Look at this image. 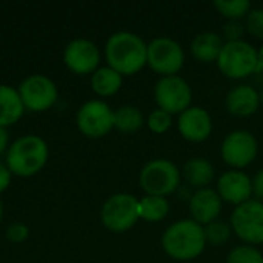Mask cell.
I'll return each instance as SVG.
<instances>
[{
    "label": "cell",
    "instance_id": "obj_27",
    "mask_svg": "<svg viewBox=\"0 0 263 263\" xmlns=\"http://www.w3.org/2000/svg\"><path fill=\"white\" fill-rule=\"evenodd\" d=\"M146 125H148V128H149L153 133H156V134H163V133H166V131L171 128V125H173V116L168 114L166 111L157 108V109H154V111L148 116Z\"/></svg>",
    "mask_w": 263,
    "mask_h": 263
},
{
    "label": "cell",
    "instance_id": "obj_35",
    "mask_svg": "<svg viewBox=\"0 0 263 263\" xmlns=\"http://www.w3.org/2000/svg\"><path fill=\"white\" fill-rule=\"evenodd\" d=\"M2 214H3V206H2V202H0V220H2Z\"/></svg>",
    "mask_w": 263,
    "mask_h": 263
},
{
    "label": "cell",
    "instance_id": "obj_26",
    "mask_svg": "<svg viewBox=\"0 0 263 263\" xmlns=\"http://www.w3.org/2000/svg\"><path fill=\"white\" fill-rule=\"evenodd\" d=\"M227 263H263V254L253 245H242L230 251Z\"/></svg>",
    "mask_w": 263,
    "mask_h": 263
},
{
    "label": "cell",
    "instance_id": "obj_28",
    "mask_svg": "<svg viewBox=\"0 0 263 263\" xmlns=\"http://www.w3.org/2000/svg\"><path fill=\"white\" fill-rule=\"evenodd\" d=\"M245 29L256 39L263 40V8H253L245 17Z\"/></svg>",
    "mask_w": 263,
    "mask_h": 263
},
{
    "label": "cell",
    "instance_id": "obj_34",
    "mask_svg": "<svg viewBox=\"0 0 263 263\" xmlns=\"http://www.w3.org/2000/svg\"><path fill=\"white\" fill-rule=\"evenodd\" d=\"M257 51H259V72L263 74V43Z\"/></svg>",
    "mask_w": 263,
    "mask_h": 263
},
{
    "label": "cell",
    "instance_id": "obj_4",
    "mask_svg": "<svg viewBox=\"0 0 263 263\" xmlns=\"http://www.w3.org/2000/svg\"><path fill=\"white\" fill-rule=\"evenodd\" d=\"M216 63L225 77L247 79L259 72V51L247 40L225 42Z\"/></svg>",
    "mask_w": 263,
    "mask_h": 263
},
{
    "label": "cell",
    "instance_id": "obj_17",
    "mask_svg": "<svg viewBox=\"0 0 263 263\" xmlns=\"http://www.w3.org/2000/svg\"><path fill=\"white\" fill-rule=\"evenodd\" d=\"M225 105L230 114L236 117L253 116L260 106V92L251 85L234 86L225 99Z\"/></svg>",
    "mask_w": 263,
    "mask_h": 263
},
{
    "label": "cell",
    "instance_id": "obj_8",
    "mask_svg": "<svg viewBox=\"0 0 263 263\" xmlns=\"http://www.w3.org/2000/svg\"><path fill=\"white\" fill-rule=\"evenodd\" d=\"M154 99L159 109H163L171 116L182 114L191 106L193 89L180 76L160 77L154 86Z\"/></svg>",
    "mask_w": 263,
    "mask_h": 263
},
{
    "label": "cell",
    "instance_id": "obj_25",
    "mask_svg": "<svg viewBox=\"0 0 263 263\" xmlns=\"http://www.w3.org/2000/svg\"><path fill=\"white\" fill-rule=\"evenodd\" d=\"M205 228V239L206 243H211L214 247H222L223 243H227L231 237V227L222 220H214L210 225L203 227Z\"/></svg>",
    "mask_w": 263,
    "mask_h": 263
},
{
    "label": "cell",
    "instance_id": "obj_5",
    "mask_svg": "<svg viewBox=\"0 0 263 263\" xmlns=\"http://www.w3.org/2000/svg\"><path fill=\"white\" fill-rule=\"evenodd\" d=\"M182 173L177 165L168 159H154L148 162L139 176L142 190L148 196L166 197L180 185Z\"/></svg>",
    "mask_w": 263,
    "mask_h": 263
},
{
    "label": "cell",
    "instance_id": "obj_3",
    "mask_svg": "<svg viewBox=\"0 0 263 263\" xmlns=\"http://www.w3.org/2000/svg\"><path fill=\"white\" fill-rule=\"evenodd\" d=\"M48 160L46 142L34 134L23 136L11 143L6 151V166L11 174L29 177L39 173Z\"/></svg>",
    "mask_w": 263,
    "mask_h": 263
},
{
    "label": "cell",
    "instance_id": "obj_12",
    "mask_svg": "<svg viewBox=\"0 0 263 263\" xmlns=\"http://www.w3.org/2000/svg\"><path fill=\"white\" fill-rule=\"evenodd\" d=\"M17 91L20 94L23 106L35 112L51 108L59 96L55 83L43 74H32L26 77L18 85Z\"/></svg>",
    "mask_w": 263,
    "mask_h": 263
},
{
    "label": "cell",
    "instance_id": "obj_20",
    "mask_svg": "<svg viewBox=\"0 0 263 263\" xmlns=\"http://www.w3.org/2000/svg\"><path fill=\"white\" fill-rule=\"evenodd\" d=\"M25 106L17 89L0 85V126H9L23 116Z\"/></svg>",
    "mask_w": 263,
    "mask_h": 263
},
{
    "label": "cell",
    "instance_id": "obj_14",
    "mask_svg": "<svg viewBox=\"0 0 263 263\" xmlns=\"http://www.w3.org/2000/svg\"><path fill=\"white\" fill-rule=\"evenodd\" d=\"M216 191L223 202L239 206L251 200L253 180L242 170H230L217 179Z\"/></svg>",
    "mask_w": 263,
    "mask_h": 263
},
{
    "label": "cell",
    "instance_id": "obj_10",
    "mask_svg": "<svg viewBox=\"0 0 263 263\" xmlns=\"http://www.w3.org/2000/svg\"><path fill=\"white\" fill-rule=\"evenodd\" d=\"M259 153L257 139L251 131L236 129L230 133L220 146L222 160L233 170H243L250 166Z\"/></svg>",
    "mask_w": 263,
    "mask_h": 263
},
{
    "label": "cell",
    "instance_id": "obj_19",
    "mask_svg": "<svg viewBox=\"0 0 263 263\" xmlns=\"http://www.w3.org/2000/svg\"><path fill=\"white\" fill-rule=\"evenodd\" d=\"M214 174H216V171H214L213 163L203 157L190 159L182 170V176L185 177L188 185H191L197 190L210 188V185L214 180Z\"/></svg>",
    "mask_w": 263,
    "mask_h": 263
},
{
    "label": "cell",
    "instance_id": "obj_24",
    "mask_svg": "<svg viewBox=\"0 0 263 263\" xmlns=\"http://www.w3.org/2000/svg\"><path fill=\"white\" fill-rule=\"evenodd\" d=\"M213 5L228 20H240L253 9L250 0H214Z\"/></svg>",
    "mask_w": 263,
    "mask_h": 263
},
{
    "label": "cell",
    "instance_id": "obj_36",
    "mask_svg": "<svg viewBox=\"0 0 263 263\" xmlns=\"http://www.w3.org/2000/svg\"><path fill=\"white\" fill-rule=\"evenodd\" d=\"M260 105H263V91L260 92Z\"/></svg>",
    "mask_w": 263,
    "mask_h": 263
},
{
    "label": "cell",
    "instance_id": "obj_2",
    "mask_svg": "<svg viewBox=\"0 0 263 263\" xmlns=\"http://www.w3.org/2000/svg\"><path fill=\"white\" fill-rule=\"evenodd\" d=\"M160 242L171 259L188 262L203 253L206 247L205 228L193 219H182L165 230Z\"/></svg>",
    "mask_w": 263,
    "mask_h": 263
},
{
    "label": "cell",
    "instance_id": "obj_23",
    "mask_svg": "<svg viewBox=\"0 0 263 263\" xmlns=\"http://www.w3.org/2000/svg\"><path fill=\"white\" fill-rule=\"evenodd\" d=\"M143 114L137 106L125 105L114 111V128L122 133H134L143 126Z\"/></svg>",
    "mask_w": 263,
    "mask_h": 263
},
{
    "label": "cell",
    "instance_id": "obj_21",
    "mask_svg": "<svg viewBox=\"0 0 263 263\" xmlns=\"http://www.w3.org/2000/svg\"><path fill=\"white\" fill-rule=\"evenodd\" d=\"M91 86L92 91L102 97L112 96L122 86V74H119L111 66H100L92 72Z\"/></svg>",
    "mask_w": 263,
    "mask_h": 263
},
{
    "label": "cell",
    "instance_id": "obj_9",
    "mask_svg": "<svg viewBox=\"0 0 263 263\" xmlns=\"http://www.w3.org/2000/svg\"><path fill=\"white\" fill-rule=\"evenodd\" d=\"M231 230L247 245L263 243V202L251 199L234 208Z\"/></svg>",
    "mask_w": 263,
    "mask_h": 263
},
{
    "label": "cell",
    "instance_id": "obj_29",
    "mask_svg": "<svg viewBox=\"0 0 263 263\" xmlns=\"http://www.w3.org/2000/svg\"><path fill=\"white\" fill-rule=\"evenodd\" d=\"M245 32V23H242L240 20H228L222 28V39H225V42L243 40Z\"/></svg>",
    "mask_w": 263,
    "mask_h": 263
},
{
    "label": "cell",
    "instance_id": "obj_32",
    "mask_svg": "<svg viewBox=\"0 0 263 263\" xmlns=\"http://www.w3.org/2000/svg\"><path fill=\"white\" fill-rule=\"evenodd\" d=\"M11 183V171L5 163H0V193H3Z\"/></svg>",
    "mask_w": 263,
    "mask_h": 263
},
{
    "label": "cell",
    "instance_id": "obj_16",
    "mask_svg": "<svg viewBox=\"0 0 263 263\" xmlns=\"http://www.w3.org/2000/svg\"><path fill=\"white\" fill-rule=\"evenodd\" d=\"M222 199L213 188L197 190L190 199V213L194 222L202 227L217 220L222 211Z\"/></svg>",
    "mask_w": 263,
    "mask_h": 263
},
{
    "label": "cell",
    "instance_id": "obj_33",
    "mask_svg": "<svg viewBox=\"0 0 263 263\" xmlns=\"http://www.w3.org/2000/svg\"><path fill=\"white\" fill-rule=\"evenodd\" d=\"M8 140H9V134L6 131V128L0 126V154L8 148Z\"/></svg>",
    "mask_w": 263,
    "mask_h": 263
},
{
    "label": "cell",
    "instance_id": "obj_30",
    "mask_svg": "<svg viewBox=\"0 0 263 263\" xmlns=\"http://www.w3.org/2000/svg\"><path fill=\"white\" fill-rule=\"evenodd\" d=\"M28 234H29V230H28V227L23 225V223H12V225H9L8 230H6V237H8V240L15 242V243L23 242V240L28 237Z\"/></svg>",
    "mask_w": 263,
    "mask_h": 263
},
{
    "label": "cell",
    "instance_id": "obj_1",
    "mask_svg": "<svg viewBox=\"0 0 263 263\" xmlns=\"http://www.w3.org/2000/svg\"><path fill=\"white\" fill-rule=\"evenodd\" d=\"M108 66L122 76H133L146 65L148 43L129 31H119L109 35L105 45Z\"/></svg>",
    "mask_w": 263,
    "mask_h": 263
},
{
    "label": "cell",
    "instance_id": "obj_15",
    "mask_svg": "<svg viewBox=\"0 0 263 263\" xmlns=\"http://www.w3.org/2000/svg\"><path fill=\"white\" fill-rule=\"evenodd\" d=\"M179 133L188 142H205L213 133V119L202 106H190L179 114Z\"/></svg>",
    "mask_w": 263,
    "mask_h": 263
},
{
    "label": "cell",
    "instance_id": "obj_7",
    "mask_svg": "<svg viewBox=\"0 0 263 263\" xmlns=\"http://www.w3.org/2000/svg\"><path fill=\"white\" fill-rule=\"evenodd\" d=\"M185 63L182 45L171 37H156L148 43L146 65L162 77L177 76Z\"/></svg>",
    "mask_w": 263,
    "mask_h": 263
},
{
    "label": "cell",
    "instance_id": "obj_13",
    "mask_svg": "<svg viewBox=\"0 0 263 263\" xmlns=\"http://www.w3.org/2000/svg\"><path fill=\"white\" fill-rule=\"evenodd\" d=\"M63 60L72 72L89 74L99 66L100 51L96 43L88 39H74L66 45L63 51Z\"/></svg>",
    "mask_w": 263,
    "mask_h": 263
},
{
    "label": "cell",
    "instance_id": "obj_22",
    "mask_svg": "<svg viewBox=\"0 0 263 263\" xmlns=\"http://www.w3.org/2000/svg\"><path fill=\"white\" fill-rule=\"evenodd\" d=\"M170 213V202L166 197L143 196L139 200V217L146 222H160Z\"/></svg>",
    "mask_w": 263,
    "mask_h": 263
},
{
    "label": "cell",
    "instance_id": "obj_31",
    "mask_svg": "<svg viewBox=\"0 0 263 263\" xmlns=\"http://www.w3.org/2000/svg\"><path fill=\"white\" fill-rule=\"evenodd\" d=\"M251 180H253V196L256 197V200L263 202V168L256 173V176Z\"/></svg>",
    "mask_w": 263,
    "mask_h": 263
},
{
    "label": "cell",
    "instance_id": "obj_6",
    "mask_svg": "<svg viewBox=\"0 0 263 263\" xmlns=\"http://www.w3.org/2000/svg\"><path fill=\"white\" fill-rule=\"evenodd\" d=\"M102 223L114 233L128 231L136 225L139 217V199L128 193L112 194L105 200L100 210Z\"/></svg>",
    "mask_w": 263,
    "mask_h": 263
},
{
    "label": "cell",
    "instance_id": "obj_18",
    "mask_svg": "<svg viewBox=\"0 0 263 263\" xmlns=\"http://www.w3.org/2000/svg\"><path fill=\"white\" fill-rule=\"evenodd\" d=\"M223 39L220 34L213 32V31H205L197 34L193 42H191V54L194 59L203 63H211L217 62L219 54L223 46Z\"/></svg>",
    "mask_w": 263,
    "mask_h": 263
},
{
    "label": "cell",
    "instance_id": "obj_11",
    "mask_svg": "<svg viewBox=\"0 0 263 263\" xmlns=\"http://www.w3.org/2000/svg\"><path fill=\"white\" fill-rule=\"evenodd\" d=\"M77 126L86 137H103L114 128V111L102 100H88L77 111Z\"/></svg>",
    "mask_w": 263,
    "mask_h": 263
}]
</instances>
